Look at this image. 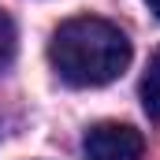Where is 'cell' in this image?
<instances>
[{
  "instance_id": "cell-2",
  "label": "cell",
  "mask_w": 160,
  "mask_h": 160,
  "mask_svg": "<svg viewBox=\"0 0 160 160\" xmlns=\"http://www.w3.org/2000/svg\"><path fill=\"white\" fill-rule=\"evenodd\" d=\"M82 153L86 160H142L145 138L130 123H97L86 130Z\"/></svg>"
},
{
  "instance_id": "cell-5",
  "label": "cell",
  "mask_w": 160,
  "mask_h": 160,
  "mask_svg": "<svg viewBox=\"0 0 160 160\" xmlns=\"http://www.w3.org/2000/svg\"><path fill=\"white\" fill-rule=\"evenodd\" d=\"M145 4H149V11H153V15L160 19V0H145Z\"/></svg>"
},
{
  "instance_id": "cell-4",
  "label": "cell",
  "mask_w": 160,
  "mask_h": 160,
  "mask_svg": "<svg viewBox=\"0 0 160 160\" xmlns=\"http://www.w3.org/2000/svg\"><path fill=\"white\" fill-rule=\"evenodd\" d=\"M11 56H15V22H11V15L0 8V67H4Z\"/></svg>"
},
{
  "instance_id": "cell-3",
  "label": "cell",
  "mask_w": 160,
  "mask_h": 160,
  "mask_svg": "<svg viewBox=\"0 0 160 160\" xmlns=\"http://www.w3.org/2000/svg\"><path fill=\"white\" fill-rule=\"evenodd\" d=\"M142 108L153 123H160V48L149 56L145 75H142Z\"/></svg>"
},
{
  "instance_id": "cell-1",
  "label": "cell",
  "mask_w": 160,
  "mask_h": 160,
  "mask_svg": "<svg viewBox=\"0 0 160 160\" xmlns=\"http://www.w3.org/2000/svg\"><path fill=\"white\" fill-rule=\"evenodd\" d=\"M48 63L67 86H78V89L108 86L130 63V41L108 19L75 15L52 30Z\"/></svg>"
}]
</instances>
